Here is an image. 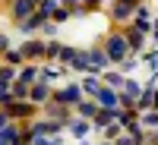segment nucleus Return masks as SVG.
I'll return each mask as SVG.
<instances>
[{"mask_svg": "<svg viewBox=\"0 0 158 145\" xmlns=\"http://www.w3.org/2000/svg\"><path fill=\"white\" fill-rule=\"evenodd\" d=\"M130 13H133V6L117 3V6H114V19H117V22H123V19H130Z\"/></svg>", "mask_w": 158, "mask_h": 145, "instance_id": "nucleus-14", "label": "nucleus"}, {"mask_svg": "<svg viewBox=\"0 0 158 145\" xmlns=\"http://www.w3.org/2000/svg\"><path fill=\"white\" fill-rule=\"evenodd\" d=\"M73 70H82V73H92V63H89V50H79V54L70 60Z\"/></svg>", "mask_w": 158, "mask_h": 145, "instance_id": "nucleus-10", "label": "nucleus"}, {"mask_svg": "<svg viewBox=\"0 0 158 145\" xmlns=\"http://www.w3.org/2000/svg\"><path fill=\"white\" fill-rule=\"evenodd\" d=\"M54 101H57V104H67V107H70V104H79V101H82V85H67V88H60L57 95H54Z\"/></svg>", "mask_w": 158, "mask_h": 145, "instance_id": "nucleus-2", "label": "nucleus"}, {"mask_svg": "<svg viewBox=\"0 0 158 145\" xmlns=\"http://www.w3.org/2000/svg\"><path fill=\"white\" fill-rule=\"evenodd\" d=\"M108 145H111V142H108Z\"/></svg>", "mask_w": 158, "mask_h": 145, "instance_id": "nucleus-25", "label": "nucleus"}, {"mask_svg": "<svg viewBox=\"0 0 158 145\" xmlns=\"http://www.w3.org/2000/svg\"><path fill=\"white\" fill-rule=\"evenodd\" d=\"M104 54H108V60H114V63H127V54H130L127 35H123V32L108 35V41H104Z\"/></svg>", "mask_w": 158, "mask_h": 145, "instance_id": "nucleus-1", "label": "nucleus"}, {"mask_svg": "<svg viewBox=\"0 0 158 145\" xmlns=\"http://www.w3.org/2000/svg\"><path fill=\"white\" fill-rule=\"evenodd\" d=\"M155 32H158V19H155Z\"/></svg>", "mask_w": 158, "mask_h": 145, "instance_id": "nucleus-23", "label": "nucleus"}, {"mask_svg": "<svg viewBox=\"0 0 158 145\" xmlns=\"http://www.w3.org/2000/svg\"><path fill=\"white\" fill-rule=\"evenodd\" d=\"M98 88H101V82H98L95 76H92V79H85V82H82V91H89V95H95Z\"/></svg>", "mask_w": 158, "mask_h": 145, "instance_id": "nucleus-16", "label": "nucleus"}, {"mask_svg": "<svg viewBox=\"0 0 158 145\" xmlns=\"http://www.w3.org/2000/svg\"><path fill=\"white\" fill-rule=\"evenodd\" d=\"M38 79H41V70H38V66H32V63L19 70V82H25V85H35Z\"/></svg>", "mask_w": 158, "mask_h": 145, "instance_id": "nucleus-7", "label": "nucleus"}, {"mask_svg": "<svg viewBox=\"0 0 158 145\" xmlns=\"http://www.w3.org/2000/svg\"><path fill=\"white\" fill-rule=\"evenodd\" d=\"M108 82H111V85H123V79L117 76V73H108Z\"/></svg>", "mask_w": 158, "mask_h": 145, "instance_id": "nucleus-19", "label": "nucleus"}, {"mask_svg": "<svg viewBox=\"0 0 158 145\" xmlns=\"http://www.w3.org/2000/svg\"><path fill=\"white\" fill-rule=\"evenodd\" d=\"M0 145H6V142H0Z\"/></svg>", "mask_w": 158, "mask_h": 145, "instance_id": "nucleus-24", "label": "nucleus"}, {"mask_svg": "<svg viewBox=\"0 0 158 145\" xmlns=\"http://www.w3.org/2000/svg\"><path fill=\"white\" fill-rule=\"evenodd\" d=\"M16 76H19V73L13 70V66H3V70H0V82H3V85H10V82H13Z\"/></svg>", "mask_w": 158, "mask_h": 145, "instance_id": "nucleus-15", "label": "nucleus"}, {"mask_svg": "<svg viewBox=\"0 0 158 145\" xmlns=\"http://www.w3.org/2000/svg\"><path fill=\"white\" fill-rule=\"evenodd\" d=\"M155 111H158V91H155Z\"/></svg>", "mask_w": 158, "mask_h": 145, "instance_id": "nucleus-22", "label": "nucleus"}, {"mask_svg": "<svg viewBox=\"0 0 158 145\" xmlns=\"http://www.w3.org/2000/svg\"><path fill=\"white\" fill-rule=\"evenodd\" d=\"M117 3H127V6H133V10H139V0H117Z\"/></svg>", "mask_w": 158, "mask_h": 145, "instance_id": "nucleus-21", "label": "nucleus"}, {"mask_svg": "<svg viewBox=\"0 0 158 145\" xmlns=\"http://www.w3.org/2000/svg\"><path fill=\"white\" fill-rule=\"evenodd\" d=\"M89 63H92V73H98L101 66H108V54L98 50V47H92V50H89Z\"/></svg>", "mask_w": 158, "mask_h": 145, "instance_id": "nucleus-8", "label": "nucleus"}, {"mask_svg": "<svg viewBox=\"0 0 158 145\" xmlns=\"http://www.w3.org/2000/svg\"><path fill=\"white\" fill-rule=\"evenodd\" d=\"M22 57L25 60H41L44 57V44L41 41H25L22 44Z\"/></svg>", "mask_w": 158, "mask_h": 145, "instance_id": "nucleus-5", "label": "nucleus"}, {"mask_svg": "<svg viewBox=\"0 0 158 145\" xmlns=\"http://www.w3.org/2000/svg\"><path fill=\"white\" fill-rule=\"evenodd\" d=\"M48 98H51V82H41V79H38L32 85V104H44Z\"/></svg>", "mask_w": 158, "mask_h": 145, "instance_id": "nucleus-4", "label": "nucleus"}, {"mask_svg": "<svg viewBox=\"0 0 158 145\" xmlns=\"http://www.w3.org/2000/svg\"><path fill=\"white\" fill-rule=\"evenodd\" d=\"M98 114V104H92V101H79V117H85V120H89V117H95Z\"/></svg>", "mask_w": 158, "mask_h": 145, "instance_id": "nucleus-12", "label": "nucleus"}, {"mask_svg": "<svg viewBox=\"0 0 158 145\" xmlns=\"http://www.w3.org/2000/svg\"><path fill=\"white\" fill-rule=\"evenodd\" d=\"M67 16H70V10H63V6H57V10H54V19H60V22H63Z\"/></svg>", "mask_w": 158, "mask_h": 145, "instance_id": "nucleus-18", "label": "nucleus"}, {"mask_svg": "<svg viewBox=\"0 0 158 145\" xmlns=\"http://www.w3.org/2000/svg\"><path fill=\"white\" fill-rule=\"evenodd\" d=\"M95 98H98V107H101V111H114L117 104H120V95H117L114 88H98Z\"/></svg>", "mask_w": 158, "mask_h": 145, "instance_id": "nucleus-3", "label": "nucleus"}, {"mask_svg": "<svg viewBox=\"0 0 158 145\" xmlns=\"http://www.w3.org/2000/svg\"><path fill=\"white\" fill-rule=\"evenodd\" d=\"M70 133H73L76 139H82V136L89 133V123H85V120H73V123H70Z\"/></svg>", "mask_w": 158, "mask_h": 145, "instance_id": "nucleus-13", "label": "nucleus"}, {"mask_svg": "<svg viewBox=\"0 0 158 145\" xmlns=\"http://www.w3.org/2000/svg\"><path fill=\"white\" fill-rule=\"evenodd\" d=\"M3 57H6V63H19V60H22V50H13V47H10Z\"/></svg>", "mask_w": 158, "mask_h": 145, "instance_id": "nucleus-17", "label": "nucleus"}, {"mask_svg": "<svg viewBox=\"0 0 158 145\" xmlns=\"http://www.w3.org/2000/svg\"><path fill=\"white\" fill-rule=\"evenodd\" d=\"M139 123L146 126V129H158V111H149V114H142V117H139Z\"/></svg>", "mask_w": 158, "mask_h": 145, "instance_id": "nucleus-11", "label": "nucleus"}, {"mask_svg": "<svg viewBox=\"0 0 158 145\" xmlns=\"http://www.w3.org/2000/svg\"><path fill=\"white\" fill-rule=\"evenodd\" d=\"M10 50V41H6V35H0V54H6Z\"/></svg>", "mask_w": 158, "mask_h": 145, "instance_id": "nucleus-20", "label": "nucleus"}, {"mask_svg": "<svg viewBox=\"0 0 158 145\" xmlns=\"http://www.w3.org/2000/svg\"><path fill=\"white\" fill-rule=\"evenodd\" d=\"M41 25H44V16H41V13H32L25 22H19V29L29 35V32H35V29H41Z\"/></svg>", "mask_w": 158, "mask_h": 145, "instance_id": "nucleus-9", "label": "nucleus"}, {"mask_svg": "<svg viewBox=\"0 0 158 145\" xmlns=\"http://www.w3.org/2000/svg\"><path fill=\"white\" fill-rule=\"evenodd\" d=\"M3 114L10 117V120H13V117H29V114H32V104H25V101H10Z\"/></svg>", "mask_w": 158, "mask_h": 145, "instance_id": "nucleus-6", "label": "nucleus"}]
</instances>
